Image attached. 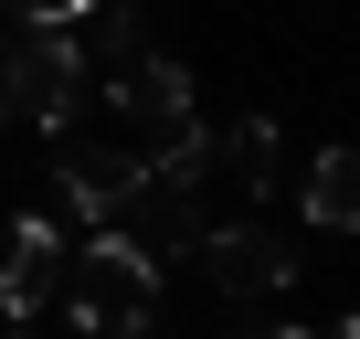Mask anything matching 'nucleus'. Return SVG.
Wrapping results in <instances>:
<instances>
[{"instance_id": "nucleus-9", "label": "nucleus", "mask_w": 360, "mask_h": 339, "mask_svg": "<svg viewBox=\"0 0 360 339\" xmlns=\"http://www.w3.org/2000/svg\"><path fill=\"white\" fill-rule=\"evenodd\" d=\"M138 170H148V191H202V170H212V127L169 117V148H159V159H138Z\"/></svg>"}, {"instance_id": "nucleus-7", "label": "nucleus", "mask_w": 360, "mask_h": 339, "mask_svg": "<svg viewBox=\"0 0 360 339\" xmlns=\"http://www.w3.org/2000/svg\"><path fill=\"white\" fill-rule=\"evenodd\" d=\"M286 191L307 202L318 234H360V148H318V159H307V181H286Z\"/></svg>"}, {"instance_id": "nucleus-11", "label": "nucleus", "mask_w": 360, "mask_h": 339, "mask_svg": "<svg viewBox=\"0 0 360 339\" xmlns=\"http://www.w3.org/2000/svg\"><path fill=\"white\" fill-rule=\"evenodd\" d=\"M0 117H11V85H0Z\"/></svg>"}, {"instance_id": "nucleus-2", "label": "nucleus", "mask_w": 360, "mask_h": 339, "mask_svg": "<svg viewBox=\"0 0 360 339\" xmlns=\"http://www.w3.org/2000/svg\"><path fill=\"white\" fill-rule=\"evenodd\" d=\"M0 85H11V106H22L43 138H53V127L85 106V43H75L64 22H32L11 53H0Z\"/></svg>"}, {"instance_id": "nucleus-3", "label": "nucleus", "mask_w": 360, "mask_h": 339, "mask_svg": "<svg viewBox=\"0 0 360 339\" xmlns=\"http://www.w3.org/2000/svg\"><path fill=\"white\" fill-rule=\"evenodd\" d=\"M64 265H75V234L53 212H22L11 223V255H0V318H43L53 286H64Z\"/></svg>"}, {"instance_id": "nucleus-5", "label": "nucleus", "mask_w": 360, "mask_h": 339, "mask_svg": "<svg viewBox=\"0 0 360 339\" xmlns=\"http://www.w3.org/2000/svg\"><path fill=\"white\" fill-rule=\"evenodd\" d=\"M148 191L138 148H64V223H127Z\"/></svg>"}, {"instance_id": "nucleus-6", "label": "nucleus", "mask_w": 360, "mask_h": 339, "mask_svg": "<svg viewBox=\"0 0 360 339\" xmlns=\"http://www.w3.org/2000/svg\"><path fill=\"white\" fill-rule=\"evenodd\" d=\"M106 106H117V117H138V127H169V117H191V64H169V53H127Z\"/></svg>"}, {"instance_id": "nucleus-4", "label": "nucleus", "mask_w": 360, "mask_h": 339, "mask_svg": "<svg viewBox=\"0 0 360 339\" xmlns=\"http://www.w3.org/2000/svg\"><path fill=\"white\" fill-rule=\"evenodd\" d=\"M191 255H202V276H212L223 297H276V286L297 276V244H286V234H265V223H223V234H191Z\"/></svg>"}, {"instance_id": "nucleus-1", "label": "nucleus", "mask_w": 360, "mask_h": 339, "mask_svg": "<svg viewBox=\"0 0 360 339\" xmlns=\"http://www.w3.org/2000/svg\"><path fill=\"white\" fill-rule=\"evenodd\" d=\"M64 318L75 328H148L159 318V255L127 223H85V265H64Z\"/></svg>"}, {"instance_id": "nucleus-10", "label": "nucleus", "mask_w": 360, "mask_h": 339, "mask_svg": "<svg viewBox=\"0 0 360 339\" xmlns=\"http://www.w3.org/2000/svg\"><path fill=\"white\" fill-rule=\"evenodd\" d=\"M22 22H75V11H106V0H11Z\"/></svg>"}, {"instance_id": "nucleus-8", "label": "nucleus", "mask_w": 360, "mask_h": 339, "mask_svg": "<svg viewBox=\"0 0 360 339\" xmlns=\"http://www.w3.org/2000/svg\"><path fill=\"white\" fill-rule=\"evenodd\" d=\"M212 159H233V181H244V191H286V138H276V117H244L233 148L212 138Z\"/></svg>"}]
</instances>
